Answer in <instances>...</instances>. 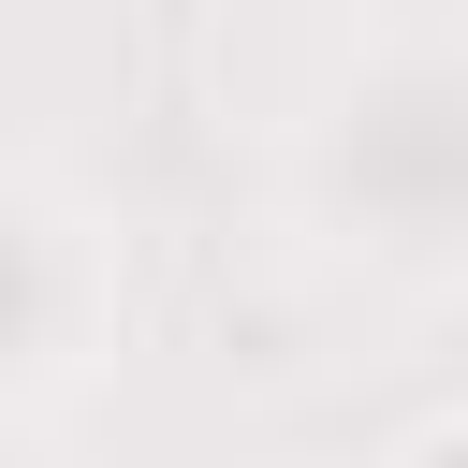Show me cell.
I'll use <instances>...</instances> for the list:
<instances>
[{"label": "cell", "mask_w": 468, "mask_h": 468, "mask_svg": "<svg viewBox=\"0 0 468 468\" xmlns=\"http://www.w3.org/2000/svg\"><path fill=\"white\" fill-rule=\"evenodd\" d=\"M395 468H468V410H439V424H410V453Z\"/></svg>", "instance_id": "6da1fadb"}]
</instances>
